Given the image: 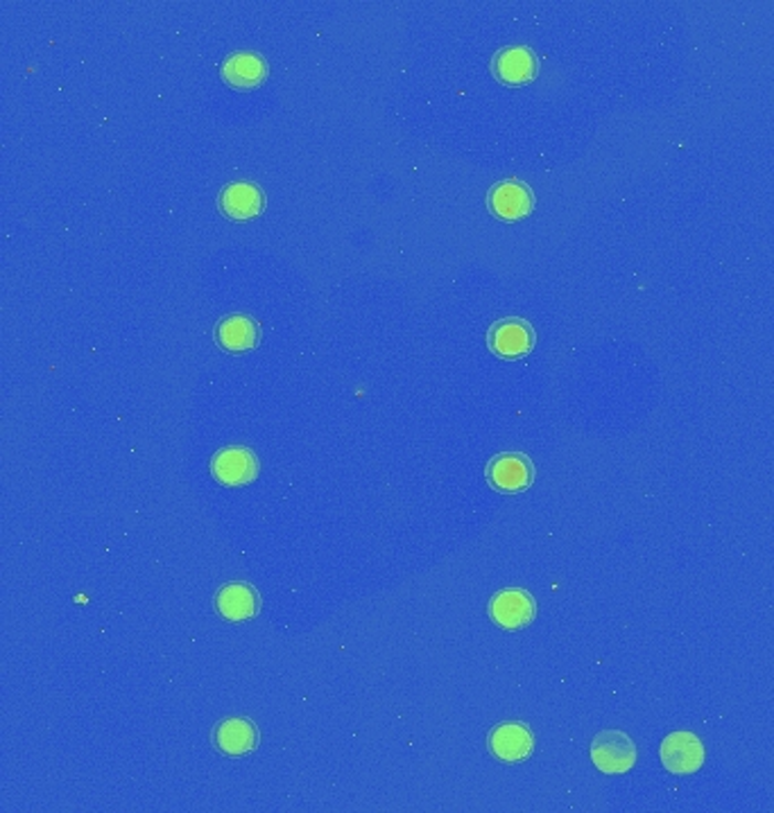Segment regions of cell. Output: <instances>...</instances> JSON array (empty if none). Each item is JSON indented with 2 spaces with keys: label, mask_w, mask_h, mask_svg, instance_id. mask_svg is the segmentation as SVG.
Returning a JSON list of instances; mask_svg holds the SVG:
<instances>
[{
  "label": "cell",
  "mask_w": 774,
  "mask_h": 813,
  "mask_svg": "<svg viewBox=\"0 0 774 813\" xmlns=\"http://www.w3.org/2000/svg\"><path fill=\"white\" fill-rule=\"evenodd\" d=\"M267 77V62L258 53L241 51L224 60L222 79L234 88H254Z\"/></svg>",
  "instance_id": "14"
},
{
  "label": "cell",
  "mask_w": 774,
  "mask_h": 813,
  "mask_svg": "<svg viewBox=\"0 0 774 813\" xmlns=\"http://www.w3.org/2000/svg\"><path fill=\"white\" fill-rule=\"evenodd\" d=\"M258 744V728L247 719V716H234V719H224L213 730V746L230 757L250 755Z\"/></svg>",
  "instance_id": "11"
},
{
  "label": "cell",
  "mask_w": 774,
  "mask_h": 813,
  "mask_svg": "<svg viewBox=\"0 0 774 813\" xmlns=\"http://www.w3.org/2000/svg\"><path fill=\"white\" fill-rule=\"evenodd\" d=\"M591 759H594L598 771L607 775H621L634 767L636 746L625 732L605 730L591 744Z\"/></svg>",
  "instance_id": "4"
},
{
  "label": "cell",
  "mask_w": 774,
  "mask_h": 813,
  "mask_svg": "<svg viewBox=\"0 0 774 813\" xmlns=\"http://www.w3.org/2000/svg\"><path fill=\"white\" fill-rule=\"evenodd\" d=\"M215 342L226 353H247L261 342V325L247 314H230L218 321Z\"/></svg>",
  "instance_id": "10"
},
{
  "label": "cell",
  "mask_w": 774,
  "mask_h": 813,
  "mask_svg": "<svg viewBox=\"0 0 774 813\" xmlns=\"http://www.w3.org/2000/svg\"><path fill=\"white\" fill-rule=\"evenodd\" d=\"M211 472L224 486H243L256 480L258 459L245 446H230L215 452L211 459Z\"/></svg>",
  "instance_id": "6"
},
{
  "label": "cell",
  "mask_w": 774,
  "mask_h": 813,
  "mask_svg": "<svg viewBox=\"0 0 774 813\" xmlns=\"http://www.w3.org/2000/svg\"><path fill=\"white\" fill-rule=\"evenodd\" d=\"M487 482L500 493H523L534 482V466L526 454L503 452L487 463Z\"/></svg>",
  "instance_id": "1"
},
{
  "label": "cell",
  "mask_w": 774,
  "mask_h": 813,
  "mask_svg": "<svg viewBox=\"0 0 774 813\" xmlns=\"http://www.w3.org/2000/svg\"><path fill=\"white\" fill-rule=\"evenodd\" d=\"M666 771L675 775H689L702 769L704 746L696 732H670L659 748Z\"/></svg>",
  "instance_id": "5"
},
{
  "label": "cell",
  "mask_w": 774,
  "mask_h": 813,
  "mask_svg": "<svg viewBox=\"0 0 774 813\" xmlns=\"http://www.w3.org/2000/svg\"><path fill=\"white\" fill-rule=\"evenodd\" d=\"M215 610L226 621L241 624V621L254 619L258 614L261 597L250 584H226L215 595Z\"/></svg>",
  "instance_id": "12"
},
{
  "label": "cell",
  "mask_w": 774,
  "mask_h": 813,
  "mask_svg": "<svg viewBox=\"0 0 774 813\" xmlns=\"http://www.w3.org/2000/svg\"><path fill=\"white\" fill-rule=\"evenodd\" d=\"M494 75L510 86L528 84L539 73V60L526 45H510L500 51L491 62Z\"/></svg>",
  "instance_id": "9"
},
{
  "label": "cell",
  "mask_w": 774,
  "mask_h": 813,
  "mask_svg": "<svg viewBox=\"0 0 774 813\" xmlns=\"http://www.w3.org/2000/svg\"><path fill=\"white\" fill-rule=\"evenodd\" d=\"M487 344L489 351L496 353L498 357L503 360H519L526 357L528 353H532L534 344H537V334L534 328L517 317L496 321L489 332H487Z\"/></svg>",
  "instance_id": "2"
},
{
  "label": "cell",
  "mask_w": 774,
  "mask_h": 813,
  "mask_svg": "<svg viewBox=\"0 0 774 813\" xmlns=\"http://www.w3.org/2000/svg\"><path fill=\"white\" fill-rule=\"evenodd\" d=\"M265 206L263 190L250 181H234L222 188L220 208L232 220H252Z\"/></svg>",
  "instance_id": "13"
},
{
  "label": "cell",
  "mask_w": 774,
  "mask_h": 813,
  "mask_svg": "<svg viewBox=\"0 0 774 813\" xmlns=\"http://www.w3.org/2000/svg\"><path fill=\"white\" fill-rule=\"evenodd\" d=\"M489 617L496 627L506 631H521L537 617V601L521 588H508L494 595L489 601Z\"/></svg>",
  "instance_id": "3"
},
{
  "label": "cell",
  "mask_w": 774,
  "mask_h": 813,
  "mask_svg": "<svg viewBox=\"0 0 774 813\" xmlns=\"http://www.w3.org/2000/svg\"><path fill=\"white\" fill-rule=\"evenodd\" d=\"M487 204L496 217L506 220V222H515V220L526 217L534 208V195L523 181L506 179V181L491 185L489 195H487Z\"/></svg>",
  "instance_id": "7"
},
{
  "label": "cell",
  "mask_w": 774,
  "mask_h": 813,
  "mask_svg": "<svg viewBox=\"0 0 774 813\" xmlns=\"http://www.w3.org/2000/svg\"><path fill=\"white\" fill-rule=\"evenodd\" d=\"M489 750L494 757L508 763L523 761L534 750V737L532 730L526 724H500L489 732Z\"/></svg>",
  "instance_id": "8"
}]
</instances>
